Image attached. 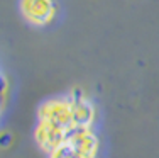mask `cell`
<instances>
[{
    "label": "cell",
    "instance_id": "1",
    "mask_svg": "<svg viewBox=\"0 0 159 158\" xmlns=\"http://www.w3.org/2000/svg\"><path fill=\"white\" fill-rule=\"evenodd\" d=\"M24 10L27 17H31V21L41 24L51 16V2L49 0H25Z\"/></svg>",
    "mask_w": 159,
    "mask_h": 158
}]
</instances>
